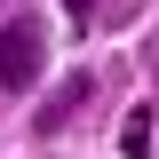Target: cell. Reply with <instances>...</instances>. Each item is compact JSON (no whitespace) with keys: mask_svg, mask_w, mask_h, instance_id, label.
Returning a JSON list of instances; mask_svg holds the SVG:
<instances>
[{"mask_svg":"<svg viewBox=\"0 0 159 159\" xmlns=\"http://www.w3.org/2000/svg\"><path fill=\"white\" fill-rule=\"evenodd\" d=\"M40 72H48V40H40V24H32V16L0 24V88L24 96V88H40Z\"/></svg>","mask_w":159,"mask_h":159,"instance_id":"obj_1","label":"cell"},{"mask_svg":"<svg viewBox=\"0 0 159 159\" xmlns=\"http://www.w3.org/2000/svg\"><path fill=\"white\" fill-rule=\"evenodd\" d=\"M88 96H96V80H88V72H72V80H64V88H56V96L40 103V127H64V119H72V111H80V103H88Z\"/></svg>","mask_w":159,"mask_h":159,"instance_id":"obj_2","label":"cell"},{"mask_svg":"<svg viewBox=\"0 0 159 159\" xmlns=\"http://www.w3.org/2000/svg\"><path fill=\"white\" fill-rule=\"evenodd\" d=\"M88 8H96V0H72V16H80V24H88Z\"/></svg>","mask_w":159,"mask_h":159,"instance_id":"obj_3","label":"cell"}]
</instances>
